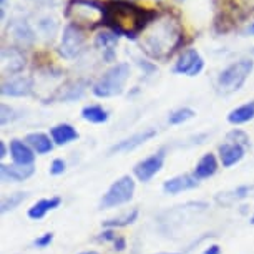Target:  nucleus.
<instances>
[{
  "label": "nucleus",
  "mask_w": 254,
  "mask_h": 254,
  "mask_svg": "<svg viewBox=\"0 0 254 254\" xmlns=\"http://www.w3.org/2000/svg\"><path fill=\"white\" fill-rule=\"evenodd\" d=\"M158 18L155 10L135 5L131 0H110L103 3V22L117 35H123L130 40H136L148 27Z\"/></svg>",
  "instance_id": "nucleus-1"
},
{
  "label": "nucleus",
  "mask_w": 254,
  "mask_h": 254,
  "mask_svg": "<svg viewBox=\"0 0 254 254\" xmlns=\"http://www.w3.org/2000/svg\"><path fill=\"white\" fill-rule=\"evenodd\" d=\"M146 35L143 38V50L153 59H166L178 49L183 42V30L180 23L170 15L155 20L146 28Z\"/></svg>",
  "instance_id": "nucleus-2"
},
{
  "label": "nucleus",
  "mask_w": 254,
  "mask_h": 254,
  "mask_svg": "<svg viewBox=\"0 0 254 254\" xmlns=\"http://www.w3.org/2000/svg\"><path fill=\"white\" fill-rule=\"evenodd\" d=\"M65 17L81 28H95L103 22V5L95 0H70Z\"/></svg>",
  "instance_id": "nucleus-3"
},
{
  "label": "nucleus",
  "mask_w": 254,
  "mask_h": 254,
  "mask_svg": "<svg viewBox=\"0 0 254 254\" xmlns=\"http://www.w3.org/2000/svg\"><path fill=\"white\" fill-rule=\"evenodd\" d=\"M130 78V65L117 64L100 76V80L93 85V95L98 98L117 97L123 92L125 83Z\"/></svg>",
  "instance_id": "nucleus-4"
},
{
  "label": "nucleus",
  "mask_w": 254,
  "mask_h": 254,
  "mask_svg": "<svg viewBox=\"0 0 254 254\" xmlns=\"http://www.w3.org/2000/svg\"><path fill=\"white\" fill-rule=\"evenodd\" d=\"M254 68L253 60H238L233 65H229L226 70L221 71L218 78V88L223 93H234L244 85L248 76L251 75Z\"/></svg>",
  "instance_id": "nucleus-5"
},
{
  "label": "nucleus",
  "mask_w": 254,
  "mask_h": 254,
  "mask_svg": "<svg viewBox=\"0 0 254 254\" xmlns=\"http://www.w3.org/2000/svg\"><path fill=\"white\" fill-rule=\"evenodd\" d=\"M133 193H135V181H133V178L131 176H122L103 194L102 201H100V208L110 209L123 203H128L133 198Z\"/></svg>",
  "instance_id": "nucleus-6"
},
{
  "label": "nucleus",
  "mask_w": 254,
  "mask_h": 254,
  "mask_svg": "<svg viewBox=\"0 0 254 254\" xmlns=\"http://www.w3.org/2000/svg\"><path fill=\"white\" fill-rule=\"evenodd\" d=\"M85 32L83 28L75 25V23H68L64 28V35H62V42L59 47V54L66 60H71L81 54L85 47Z\"/></svg>",
  "instance_id": "nucleus-7"
},
{
  "label": "nucleus",
  "mask_w": 254,
  "mask_h": 254,
  "mask_svg": "<svg viewBox=\"0 0 254 254\" xmlns=\"http://www.w3.org/2000/svg\"><path fill=\"white\" fill-rule=\"evenodd\" d=\"M204 68V60L199 55V52L196 49H188L180 55L178 62L175 64L173 71L180 75H188L196 76L201 73V70Z\"/></svg>",
  "instance_id": "nucleus-8"
},
{
  "label": "nucleus",
  "mask_w": 254,
  "mask_h": 254,
  "mask_svg": "<svg viewBox=\"0 0 254 254\" xmlns=\"http://www.w3.org/2000/svg\"><path fill=\"white\" fill-rule=\"evenodd\" d=\"M27 59L25 54L18 47H5L2 49V70L3 73H20L25 68Z\"/></svg>",
  "instance_id": "nucleus-9"
},
{
  "label": "nucleus",
  "mask_w": 254,
  "mask_h": 254,
  "mask_svg": "<svg viewBox=\"0 0 254 254\" xmlns=\"http://www.w3.org/2000/svg\"><path fill=\"white\" fill-rule=\"evenodd\" d=\"M163 161H165V151H158L155 155H151L150 158H146V160L140 161L138 165L135 166V175L136 178L143 181V183H146V181H150L153 176H155L158 171L161 170L163 166Z\"/></svg>",
  "instance_id": "nucleus-10"
},
{
  "label": "nucleus",
  "mask_w": 254,
  "mask_h": 254,
  "mask_svg": "<svg viewBox=\"0 0 254 254\" xmlns=\"http://www.w3.org/2000/svg\"><path fill=\"white\" fill-rule=\"evenodd\" d=\"M8 33L12 35L13 40L17 42L20 47H30L35 42V32L32 30V27L28 25L27 20L22 18H15L8 25Z\"/></svg>",
  "instance_id": "nucleus-11"
},
{
  "label": "nucleus",
  "mask_w": 254,
  "mask_h": 254,
  "mask_svg": "<svg viewBox=\"0 0 254 254\" xmlns=\"http://www.w3.org/2000/svg\"><path fill=\"white\" fill-rule=\"evenodd\" d=\"M198 185H199V181L194 175H180V176H175V178L165 181L163 191H165L166 194H178L181 191L196 188Z\"/></svg>",
  "instance_id": "nucleus-12"
},
{
  "label": "nucleus",
  "mask_w": 254,
  "mask_h": 254,
  "mask_svg": "<svg viewBox=\"0 0 254 254\" xmlns=\"http://www.w3.org/2000/svg\"><path fill=\"white\" fill-rule=\"evenodd\" d=\"M2 95L3 97H27L32 92V80L25 76L3 81L2 83Z\"/></svg>",
  "instance_id": "nucleus-13"
},
{
  "label": "nucleus",
  "mask_w": 254,
  "mask_h": 254,
  "mask_svg": "<svg viewBox=\"0 0 254 254\" xmlns=\"http://www.w3.org/2000/svg\"><path fill=\"white\" fill-rule=\"evenodd\" d=\"M35 171L33 165L23 166V165H2L0 166V176H2V181L7 183V181H23L27 178H30Z\"/></svg>",
  "instance_id": "nucleus-14"
},
{
  "label": "nucleus",
  "mask_w": 254,
  "mask_h": 254,
  "mask_svg": "<svg viewBox=\"0 0 254 254\" xmlns=\"http://www.w3.org/2000/svg\"><path fill=\"white\" fill-rule=\"evenodd\" d=\"M156 135V130H145V131H141V133H136V135H133L130 138H127V140H123V141H120L117 143L112 150V153H127V151H131V150H135V148L138 146H141L143 143H146L148 140H151L153 136Z\"/></svg>",
  "instance_id": "nucleus-15"
},
{
  "label": "nucleus",
  "mask_w": 254,
  "mask_h": 254,
  "mask_svg": "<svg viewBox=\"0 0 254 254\" xmlns=\"http://www.w3.org/2000/svg\"><path fill=\"white\" fill-rule=\"evenodd\" d=\"M219 156H221V163L224 168H229L233 165H236L238 161L243 160L244 156V146L239 143H234L231 140H228V143H223L219 146Z\"/></svg>",
  "instance_id": "nucleus-16"
},
{
  "label": "nucleus",
  "mask_w": 254,
  "mask_h": 254,
  "mask_svg": "<svg viewBox=\"0 0 254 254\" xmlns=\"http://www.w3.org/2000/svg\"><path fill=\"white\" fill-rule=\"evenodd\" d=\"M10 155L17 165H23V166L33 165V160H35V151L27 143H23L20 140H13L10 143Z\"/></svg>",
  "instance_id": "nucleus-17"
},
{
  "label": "nucleus",
  "mask_w": 254,
  "mask_h": 254,
  "mask_svg": "<svg viewBox=\"0 0 254 254\" xmlns=\"http://www.w3.org/2000/svg\"><path fill=\"white\" fill-rule=\"evenodd\" d=\"M118 44V35L112 30L100 32L95 38V45L105 52V60L112 62L115 59V47Z\"/></svg>",
  "instance_id": "nucleus-18"
},
{
  "label": "nucleus",
  "mask_w": 254,
  "mask_h": 254,
  "mask_svg": "<svg viewBox=\"0 0 254 254\" xmlns=\"http://www.w3.org/2000/svg\"><path fill=\"white\" fill-rule=\"evenodd\" d=\"M50 135H52V140H54L55 145L64 146V145H68V143L76 140V138H78V131L68 123H60L52 128Z\"/></svg>",
  "instance_id": "nucleus-19"
},
{
  "label": "nucleus",
  "mask_w": 254,
  "mask_h": 254,
  "mask_svg": "<svg viewBox=\"0 0 254 254\" xmlns=\"http://www.w3.org/2000/svg\"><path fill=\"white\" fill-rule=\"evenodd\" d=\"M218 170V161H216V156L213 153H206V155L201 158L196 165V170H194V176L198 180H204V178H209L216 173Z\"/></svg>",
  "instance_id": "nucleus-20"
},
{
  "label": "nucleus",
  "mask_w": 254,
  "mask_h": 254,
  "mask_svg": "<svg viewBox=\"0 0 254 254\" xmlns=\"http://www.w3.org/2000/svg\"><path fill=\"white\" fill-rule=\"evenodd\" d=\"M27 145L32 148L37 155H45V153H50L52 148H54V140H50L49 136L44 135V133H30L25 138Z\"/></svg>",
  "instance_id": "nucleus-21"
},
{
  "label": "nucleus",
  "mask_w": 254,
  "mask_h": 254,
  "mask_svg": "<svg viewBox=\"0 0 254 254\" xmlns=\"http://www.w3.org/2000/svg\"><path fill=\"white\" fill-rule=\"evenodd\" d=\"M253 118H254V102L244 103V105H241V107L234 108L233 112H229V115H228V122L233 123V125L246 123Z\"/></svg>",
  "instance_id": "nucleus-22"
},
{
  "label": "nucleus",
  "mask_w": 254,
  "mask_h": 254,
  "mask_svg": "<svg viewBox=\"0 0 254 254\" xmlns=\"http://www.w3.org/2000/svg\"><path fill=\"white\" fill-rule=\"evenodd\" d=\"M60 204V198H50V199H42L38 201L28 209V218L32 219H42L49 211L55 209Z\"/></svg>",
  "instance_id": "nucleus-23"
},
{
  "label": "nucleus",
  "mask_w": 254,
  "mask_h": 254,
  "mask_svg": "<svg viewBox=\"0 0 254 254\" xmlns=\"http://www.w3.org/2000/svg\"><path fill=\"white\" fill-rule=\"evenodd\" d=\"M81 118L90 123H105L108 120V112L100 105H88L81 110Z\"/></svg>",
  "instance_id": "nucleus-24"
},
{
  "label": "nucleus",
  "mask_w": 254,
  "mask_h": 254,
  "mask_svg": "<svg viewBox=\"0 0 254 254\" xmlns=\"http://www.w3.org/2000/svg\"><path fill=\"white\" fill-rule=\"evenodd\" d=\"M83 92H85V83L83 81H76V83H70L65 90H62L59 98L65 100V102H71V100L80 98Z\"/></svg>",
  "instance_id": "nucleus-25"
},
{
  "label": "nucleus",
  "mask_w": 254,
  "mask_h": 254,
  "mask_svg": "<svg viewBox=\"0 0 254 254\" xmlns=\"http://www.w3.org/2000/svg\"><path fill=\"white\" fill-rule=\"evenodd\" d=\"M138 218V209H133L131 213H127L122 218H115V219H108V221L103 223L105 228H123L128 226V224L135 223Z\"/></svg>",
  "instance_id": "nucleus-26"
},
{
  "label": "nucleus",
  "mask_w": 254,
  "mask_h": 254,
  "mask_svg": "<svg viewBox=\"0 0 254 254\" xmlns=\"http://www.w3.org/2000/svg\"><path fill=\"white\" fill-rule=\"evenodd\" d=\"M194 110L191 108H180L176 110V112H173L170 115V118H168V122H170L171 125H180V123H185L188 122V120H191L194 117Z\"/></svg>",
  "instance_id": "nucleus-27"
},
{
  "label": "nucleus",
  "mask_w": 254,
  "mask_h": 254,
  "mask_svg": "<svg viewBox=\"0 0 254 254\" xmlns=\"http://www.w3.org/2000/svg\"><path fill=\"white\" fill-rule=\"evenodd\" d=\"M38 27H40V30L42 33L47 37V38H54L55 35V32H57V28H59V23H57L55 18H50V17H45V18H42L40 22H38Z\"/></svg>",
  "instance_id": "nucleus-28"
},
{
  "label": "nucleus",
  "mask_w": 254,
  "mask_h": 254,
  "mask_svg": "<svg viewBox=\"0 0 254 254\" xmlns=\"http://www.w3.org/2000/svg\"><path fill=\"white\" fill-rule=\"evenodd\" d=\"M27 194L25 193H15V194H10V198L3 199L2 201V213H7V211H12L15 209L22 201H25Z\"/></svg>",
  "instance_id": "nucleus-29"
},
{
  "label": "nucleus",
  "mask_w": 254,
  "mask_h": 254,
  "mask_svg": "<svg viewBox=\"0 0 254 254\" xmlns=\"http://www.w3.org/2000/svg\"><path fill=\"white\" fill-rule=\"evenodd\" d=\"M17 118L15 115V110L7 107V105H2V117H0V123L2 125H7L8 122H13Z\"/></svg>",
  "instance_id": "nucleus-30"
},
{
  "label": "nucleus",
  "mask_w": 254,
  "mask_h": 254,
  "mask_svg": "<svg viewBox=\"0 0 254 254\" xmlns=\"http://www.w3.org/2000/svg\"><path fill=\"white\" fill-rule=\"evenodd\" d=\"M65 168H66V163L64 160H60V158H57L50 166V173L52 175H62L65 171Z\"/></svg>",
  "instance_id": "nucleus-31"
},
{
  "label": "nucleus",
  "mask_w": 254,
  "mask_h": 254,
  "mask_svg": "<svg viewBox=\"0 0 254 254\" xmlns=\"http://www.w3.org/2000/svg\"><path fill=\"white\" fill-rule=\"evenodd\" d=\"M52 239H54V233H45V234H42L40 238H37L35 241H33V244H35L37 248H47L52 243Z\"/></svg>",
  "instance_id": "nucleus-32"
},
{
  "label": "nucleus",
  "mask_w": 254,
  "mask_h": 254,
  "mask_svg": "<svg viewBox=\"0 0 254 254\" xmlns=\"http://www.w3.org/2000/svg\"><path fill=\"white\" fill-rule=\"evenodd\" d=\"M228 138H234V143H239V145H243V146H246L249 140H248V136L244 135L243 131H233V133H229Z\"/></svg>",
  "instance_id": "nucleus-33"
},
{
  "label": "nucleus",
  "mask_w": 254,
  "mask_h": 254,
  "mask_svg": "<svg viewBox=\"0 0 254 254\" xmlns=\"http://www.w3.org/2000/svg\"><path fill=\"white\" fill-rule=\"evenodd\" d=\"M33 3H38V5H47V7H55L60 3V0H32Z\"/></svg>",
  "instance_id": "nucleus-34"
},
{
  "label": "nucleus",
  "mask_w": 254,
  "mask_h": 254,
  "mask_svg": "<svg viewBox=\"0 0 254 254\" xmlns=\"http://www.w3.org/2000/svg\"><path fill=\"white\" fill-rule=\"evenodd\" d=\"M221 253V249H219V246H216V244H213V246L206 248L203 254H219Z\"/></svg>",
  "instance_id": "nucleus-35"
},
{
  "label": "nucleus",
  "mask_w": 254,
  "mask_h": 254,
  "mask_svg": "<svg viewBox=\"0 0 254 254\" xmlns=\"http://www.w3.org/2000/svg\"><path fill=\"white\" fill-rule=\"evenodd\" d=\"M115 249H118V251H123L125 249V239L123 238L115 239Z\"/></svg>",
  "instance_id": "nucleus-36"
},
{
  "label": "nucleus",
  "mask_w": 254,
  "mask_h": 254,
  "mask_svg": "<svg viewBox=\"0 0 254 254\" xmlns=\"http://www.w3.org/2000/svg\"><path fill=\"white\" fill-rule=\"evenodd\" d=\"M2 2V8H0V18L5 20V10H7V0H0Z\"/></svg>",
  "instance_id": "nucleus-37"
},
{
  "label": "nucleus",
  "mask_w": 254,
  "mask_h": 254,
  "mask_svg": "<svg viewBox=\"0 0 254 254\" xmlns=\"http://www.w3.org/2000/svg\"><path fill=\"white\" fill-rule=\"evenodd\" d=\"M102 239H105V241H108V239H117V236L113 234V231H105L102 234Z\"/></svg>",
  "instance_id": "nucleus-38"
},
{
  "label": "nucleus",
  "mask_w": 254,
  "mask_h": 254,
  "mask_svg": "<svg viewBox=\"0 0 254 254\" xmlns=\"http://www.w3.org/2000/svg\"><path fill=\"white\" fill-rule=\"evenodd\" d=\"M7 156V148H5V143L0 141V158H5Z\"/></svg>",
  "instance_id": "nucleus-39"
},
{
  "label": "nucleus",
  "mask_w": 254,
  "mask_h": 254,
  "mask_svg": "<svg viewBox=\"0 0 254 254\" xmlns=\"http://www.w3.org/2000/svg\"><path fill=\"white\" fill-rule=\"evenodd\" d=\"M248 33H251V35H254V22L248 27Z\"/></svg>",
  "instance_id": "nucleus-40"
},
{
  "label": "nucleus",
  "mask_w": 254,
  "mask_h": 254,
  "mask_svg": "<svg viewBox=\"0 0 254 254\" xmlns=\"http://www.w3.org/2000/svg\"><path fill=\"white\" fill-rule=\"evenodd\" d=\"M81 254H98L97 251H85V253H81Z\"/></svg>",
  "instance_id": "nucleus-41"
},
{
  "label": "nucleus",
  "mask_w": 254,
  "mask_h": 254,
  "mask_svg": "<svg viewBox=\"0 0 254 254\" xmlns=\"http://www.w3.org/2000/svg\"><path fill=\"white\" fill-rule=\"evenodd\" d=\"M163 254H178V253H163Z\"/></svg>",
  "instance_id": "nucleus-42"
},
{
  "label": "nucleus",
  "mask_w": 254,
  "mask_h": 254,
  "mask_svg": "<svg viewBox=\"0 0 254 254\" xmlns=\"http://www.w3.org/2000/svg\"><path fill=\"white\" fill-rule=\"evenodd\" d=\"M251 224H254V216L251 218Z\"/></svg>",
  "instance_id": "nucleus-43"
},
{
  "label": "nucleus",
  "mask_w": 254,
  "mask_h": 254,
  "mask_svg": "<svg viewBox=\"0 0 254 254\" xmlns=\"http://www.w3.org/2000/svg\"><path fill=\"white\" fill-rule=\"evenodd\" d=\"M178 2H183V0H178Z\"/></svg>",
  "instance_id": "nucleus-44"
}]
</instances>
